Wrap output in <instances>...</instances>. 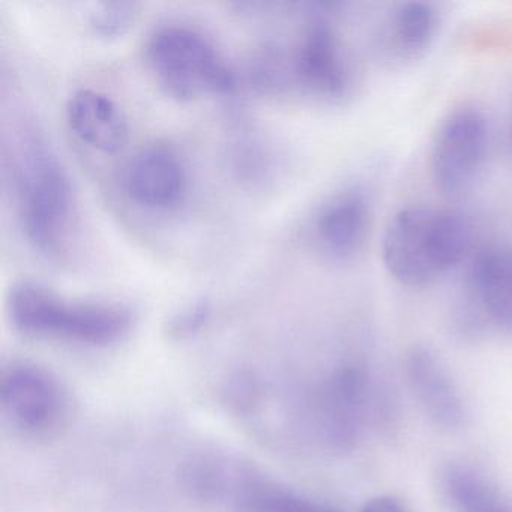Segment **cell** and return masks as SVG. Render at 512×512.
I'll return each instance as SVG.
<instances>
[{
  "label": "cell",
  "instance_id": "1",
  "mask_svg": "<svg viewBox=\"0 0 512 512\" xmlns=\"http://www.w3.org/2000/svg\"><path fill=\"white\" fill-rule=\"evenodd\" d=\"M466 221L448 209L407 206L392 215L382 236L386 272L406 287L430 286L469 253Z\"/></svg>",
  "mask_w": 512,
  "mask_h": 512
},
{
  "label": "cell",
  "instance_id": "2",
  "mask_svg": "<svg viewBox=\"0 0 512 512\" xmlns=\"http://www.w3.org/2000/svg\"><path fill=\"white\" fill-rule=\"evenodd\" d=\"M8 311L25 334L88 346L116 343L133 325L131 311L122 305L70 301L35 281L11 289Z\"/></svg>",
  "mask_w": 512,
  "mask_h": 512
},
{
  "label": "cell",
  "instance_id": "3",
  "mask_svg": "<svg viewBox=\"0 0 512 512\" xmlns=\"http://www.w3.org/2000/svg\"><path fill=\"white\" fill-rule=\"evenodd\" d=\"M146 59L158 85L176 100L229 95L236 89V74L229 62L202 32L190 26L155 29L146 44Z\"/></svg>",
  "mask_w": 512,
  "mask_h": 512
},
{
  "label": "cell",
  "instance_id": "4",
  "mask_svg": "<svg viewBox=\"0 0 512 512\" xmlns=\"http://www.w3.org/2000/svg\"><path fill=\"white\" fill-rule=\"evenodd\" d=\"M17 209L28 241L44 254H59L73 221L70 176L55 154L31 143L16 178Z\"/></svg>",
  "mask_w": 512,
  "mask_h": 512
},
{
  "label": "cell",
  "instance_id": "5",
  "mask_svg": "<svg viewBox=\"0 0 512 512\" xmlns=\"http://www.w3.org/2000/svg\"><path fill=\"white\" fill-rule=\"evenodd\" d=\"M490 140V119L478 104L449 110L430 146V173L437 190L449 197L466 193L482 172Z\"/></svg>",
  "mask_w": 512,
  "mask_h": 512
},
{
  "label": "cell",
  "instance_id": "6",
  "mask_svg": "<svg viewBox=\"0 0 512 512\" xmlns=\"http://www.w3.org/2000/svg\"><path fill=\"white\" fill-rule=\"evenodd\" d=\"M292 71L305 91L326 101L344 100L355 86L343 40L325 17H314L305 26L292 56Z\"/></svg>",
  "mask_w": 512,
  "mask_h": 512
},
{
  "label": "cell",
  "instance_id": "7",
  "mask_svg": "<svg viewBox=\"0 0 512 512\" xmlns=\"http://www.w3.org/2000/svg\"><path fill=\"white\" fill-rule=\"evenodd\" d=\"M67 395L49 371L13 364L0 380V407L7 421L28 434L49 433L67 413Z\"/></svg>",
  "mask_w": 512,
  "mask_h": 512
},
{
  "label": "cell",
  "instance_id": "8",
  "mask_svg": "<svg viewBox=\"0 0 512 512\" xmlns=\"http://www.w3.org/2000/svg\"><path fill=\"white\" fill-rule=\"evenodd\" d=\"M373 209L361 188L349 187L329 196L313 218L314 247L328 262H355L370 238Z\"/></svg>",
  "mask_w": 512,
  "mask_h": 512
},
{
  "label": "cell",
  "instance_id": "9",
  "mask_svg": "<svg viewBox=\"0 0 512 512\" xmlns=\"http://www.w3.org/2000/svg\"><path fill=\"white\" fill-rule=\"evenodd\" d=\"M121 185L125 196L140 208L172 211L187 197V166L170 146H148L127 161Z\"/></svg>",
  "mask_w": 512,
  "mask_h": 512
},
{
  "label": "cell",
  "instance_id": "10",
  "mask_svg": "<svg viewBox=\"0 0 512 512\" xmlns=\"http://www.w3.org/2000/svg\"><path fill=\"white\" fill-rule=\"evenodd\" d=\"M466 289L482 319L512 329V245L488 244L476 250L467 266Z\"/></svg>",
  "mask_w": 512,
  "mask_h": 512
},
{
  "label": "cell",
  "instance_id": "11",
  "mask_svg": "<svg viewBox=\"0 0 512 512\" xmlns=\"http://www.w3.org/2000/svg\"><path fill=\"white\" fill-rule=\"evenodd\" d=\"M319 418L326 440L335 449L353 448L361 436L368 404V382L358 367L335 371L323 386Z\"/></svg>",
  "mask_w": 512,
  "mask_h": 512
},
{
  "label": "cell",
  "instance_id": "12",
  "mask_svg": "<svg viewBox=\"0 0 512 512\" xmlns=\"http://www.w3.org/2000/svg\"><path fill=\"white\" fill-rule=\"evenodd\" d=\"M442 16L428 2H404L383 20L379 31L380 56L392 65H407L424 58L439 34Z\"/></svg>",
  "mask_w": 512,
  "mask_h": 512
},
{
  "label": "cell",
  "instance_id": "13",
  "mask_svg": "<svg viewBox=\"0 0 512 512\" xmlns=\"http://www.w3.org/2000/svg\"><path fill=\"white\" fill-rule=\"evenodd\" d=\"M410 388L434 424L454 430L466 421V406L454 380L439 359L427 349H413L407 356Z\"/></svg>",
  "mask_w": 512,
  "mask_h": 512
},
{
  "label": "cell",
  "instance_id": "14",
  "mask_svg": "<svg viewBox=\"0 0 512 512\" xmlns=\"http://www.w3.org/2000/svg\"><path fill=\"white\" fill-rule=\"evenodd\" d=\"M67 119L73 133L95 151L116 154L127 146V118L104 92L91 88L74 92L67 103Z\"/></svg>",
  "mask_w": 512,
  "mask_h": 512
},
{
  "label": "cell",
  "instance_id": "15",
  "mask_svg": "<svg viewBox=\"0 0 512 512\" xmlns=\"http://www.w3.org/2000/svg\"><path fill=\"white\" fill-rule=\"evenodd\" d=\"M442 488L455 512H503L508 509L496 490L466 466H449L442 475Z\"/></svg>",
  "mask_w": 512,
  "mask_h": 512
},
{
  "label": "cell",
  "instance_id": "16",
  "mask_svg": "<svg viewBox=\"0 0 512 512\" xmlns=\"http://www.w3.org/2000/svg\"><path fill=\"white\" fill-rule=\"evenodd\" d=\"M241 512H332L313 505L289 491L254 478H245L232 500Z\"/></svg>",
  "mask_w": 512,
  "mask_h": 512
},
{
  "label": "cell",
  "instance_id": "17",
  "mask_svg": "<svg viewBox=\"0 0 512 512\" xmlns=\"http://www.w3.org/2000/svg\"><path fill=\"white\" fill-rule=\"evenodd\" d=\"M137 16L139 5L134 2H106L92 11L89 26L101 40H118L133 28Z\"/></svg>",
  "mask_w": 512,
  "mask_h": 512
},
{
  "label": "cell",
  "instance_id": "18",
  "mask_svg": "<svg viewBox=\"0 0 512 512\" xmlns=\"http://www.w3.org/2000/svg\"><path fill=\"white\" fill-rule=\"evenodd\" d=\"M209 316H211V304L208 299H196L170 317L167 323V335L175 340L191 337L208 322Z\"/></svg>",
  "mask_w": 512,
  "mask_h": 512
},
{
  "label": "cell",
  "instance_id": "19",
  "mask_svg": "<svg viewBox=\"0 0 512 512\" xmlns=\"http://www.w3.org/2000/svg\"><path fill=\"white\" fill-rule=\"evenodd\" d=\"M361 512H406V509L394 497L380 496L365 503Z\"/></svg>",
  "mask_w": 512,
  "mask_h": 512
},
{
  "label": "cell",
  "instance_id": "20",
  "mask_svg": "<svg viewBox=\"0 0 512 512\" xmlns=\"http://www.w3.org/2000/svg\"><path fill=\"white\" fill-rule=\"evenodd\" d=\"M508 145H509V148L512 149V110H511V118H509V125H508Z\"/></svg>",
  "mask_w": 512,
  "mask_h": 512
},
{
  "label": "cell",
  "instance_id": "21",
  "mask_svg": "<svg viewBox=\"0 0 512 512\" xmlns=\"http://www.w3.org/2000/svg\"><path fill=\"white\" fill-rule=\"evenodd\" d=\"M503 512H509V509H506V511H503Z\"/></svg>",
  "mask_w": 512,
  "mask_h": 512
}]
</instances>
